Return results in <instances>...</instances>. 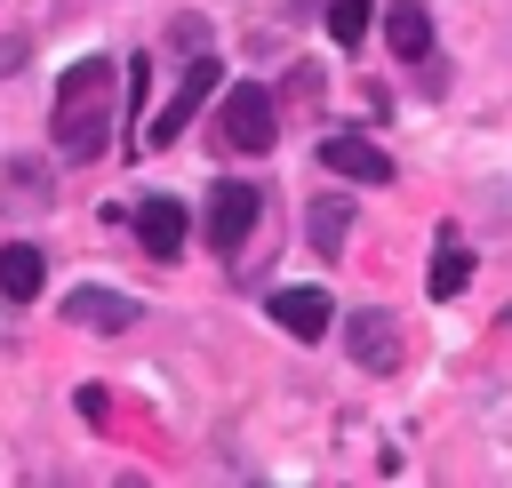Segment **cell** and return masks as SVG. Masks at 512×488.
<instances>
[{
    "label": "cell",
    "mask_w": 512,
    "mask_h": 488,
    "mask_svg": "<svg viewBox=\"0 0 512 488\" xmlns=\"http://www.w3.org/2000/svg\"><path fill=\"white\" fill-rule=\"evenodd\" d=\"M120 88L128 72L112 56H80L64 80H56V104H48V144L64 168H96L120 136Z\"/></svg>",
    "instance_id": "cell-1"
},
{
    "label": "cell",
    "mask_w": 512,
    "mask_h": 488,
    "mask_svg": "<svg viewBox=\"0 0 512 488\" xmlns=\"http://www.w3.org/2000/svg\"><path fill=\"white\" fill-rule=\"evenodd\" d=\"M280 136V104L264 96V80H232L216 104V152H272Z\"/></svg>",
    "instance_id": "cell-2"
},
{
    "label": "cell",
    "mask_w": 512,
    "mask_h": 488,
    "mask_svg": "<svg viewBox=\"0 0 512 488\" xmlns=\"http://www.w3.org/2000/svg\"><path fill=\"white\" fill-rule=\"evenodd\" d=\"M216 80H224V64H216V56L200 48V56L184 64V80H176V96H168V112H160V120L144 128V144H176V136H184L192 120H200V104L216 96Z\"/></svg>",
    "instance_id": "cell-3"
},
{
    "label": "cell",
    "mask_w": 512,
    "mask_h": 488,
    "mask_svg": "<svg viewBox=\"0 0 512 488\" xmlns=\"http://www.w3.org/2000/svg\"><path fill=\"white\" fill-rule=\"evenodd\" d=\"M256 208H264V200H256V184L224 176V184L208 192V216H200V224H208V248H216V256H240V240L256 232Z\"/></svg>",
    "instance_id": "cell-4"
},
{
    "label": "cell",
    "mask_w": 512,
    "mask_h": 488,
    "mask_svg": "<svg viewBox=\"0 0 512 488\" xmlns=\"http://www.w3.org/2000/svg\"><path fill=\"white\" fill-rule=\"evenodd\" d=\"M344 344H352V360H360L368 376H392V368H400V320H392L384 304H360V312L344 320Z\"/></svg>",
    "instance_id": "cell-5"
},
{
    "label": "cell",
    "mask_w": 512,
    "mask_h": 488,
    "mask_svg": "<svg viewBox=\"0 0 512 488\" xmlns=\"http://www.w3.org/2000/svg\"><path fill=\"white\" fill-rule=\"evenodd\" d=\"M64 320L72 328H96V336H128L144 320L136 296H112V288H64Z\"/></svg>",
    "instance_id": "cell-6"
},
{
    "label": "cell",
    "mask_w": 512,
    "mask_h": 488,
    "mask_svg": "<svg viewBox=\"0 0 512 488\" xmlns=\"http://www.w3.org/2000/svg\"><path fill=\"white\" fill-rule=\"evenodd\" d=\"M312 152H320V168L344 176V184H392V160H384L368 136H320Z\"/></svg>",
    "instance_id": "cell-7"
},
{
    "label": "cell",
    "mask_w": 512,
    "mask_h": 488,
    "mask_svg": "<svg viewBox=\"0 0 512 488\" xmlns=\"http://www.w3.org/2000/svg\"><path fill=\"white\" fill-rule=\"evenodd\" d=\"M128 224H136V240L168 264L176 248H184V232H192V216H184V200H168V192H152V200H136L128 208Z\"/></svg>",
    "instance_id": "cell-8"
},
{
    "label": "cell",
    "mask_w": 512,
    "mask_h": 488,
    "mask_svg": "<svg viewBox=\"0 0 512 488\" xmlns=\"http://www.w3.org/2000/svg\"><path fill=\"white\" fill-rule=\"evenodd\" d=\"M272 320H280L288 336H304V344H320V336L336 328V304H328L320 288H272Z\"/></svg>",
    "instance_id": "cell-9"
},
{
    "label": "cell",
    "mask_w": 512,
    "mask_h": 488,
    "mask_svg": "<svg viewBox=\"0 0 512 488\" xmlns=\"http://www.w3.org/2000/svg\"><path fill=\"white\" fill-rule=\"evenodd\" d=\"M384 48L408 56V64H424V56H432V8H424V0H392V8H384Z\"/></svg>",
    "instance_id": "cell-10"
},
{
    "label": "cell",
    "mask_w": 512,
    "mask_h": 488,
    "mask_svg": "<svg viewBox=\"0 0 512 488\" xmlns=\"http://www.w3.org/2000/svg\"><path fill=\"white\" fill-rule=\"evenodd\" d=\"M304 240H312L320 256H344V240H352V200H344V192H312V208H304Z\"/></svg>",
    "instance_id": "cell-11"
},
{
    "label": "cell",
    "mask_w": 512,
    "mask_h": 488,
    "mask_svg": "<svg viewBox=\"0 0 512 488\" xmlns=\"http://www.w3.org/2000/svg\"><path fill=\"white\" fill-rule=\"evenodd\" d=\"M40 288H48V256H40L32 240H8V248H0V296H8V304H32Z\"/></svg>",
    "instance_id": "cell-12"
},
{
    "label": "cell",
    "mask_w": 512,
    "mask_h": 488,
    "mask_svg": "<svg viewBox=\"0 0 512 488\" xmlns=\"http://www.w3.org/2000/svg\"><path fill=\"white\" fill-rule=\"evenodd\" d=\"M424 288H432L440 304H448V296H464V288H472V248L440 232V248H432V272H424Z\"/></svg>",
    "instance_id": "cell-13"
},
{
    "label": "cell",
    "mask_w": 512,
    "mask_h": 488,
    "mask_svg": "<svg viewBox=\"0 0 512 488\" xmlns=\"http://www.w3.org/2000/svg\"><path fill=\"white\" fill-rule=\"evenodd\" d=\"M368 16H376V0H328V40L336 48H360L368 40Z\"/></svg>",
    "instance_id": "cell-14"
},
{
    "label": "cell",
    "mask_w": 512,
    "mask_h": 488,
    "mask_svg": "<svg viewBox=\"0 0 512 488\" xmlns=\"http://www.w3.org/2000/svg\"><path fill=\"white\" fill-rule=\"evenodd\" d=\"M168 48L200 56V48H208V16H168Z\"/></svg>",
    "instance_id": "cell-15"
},
{
    "label": "cell",
    "mask_w": 512,
    "mask_h": 488,
    "mask_svg": "<svg viewBox=\"0 0 512 488\" xmlns=\"http://www.w3.org/2000/svg\"><path fill=\"white\" fill-rule=\"evenodd\" d=\"M16 192H24V208H40V200H48V184H40V168H16Z\"/></svg>",
    "instance_id": "cell-16"
},
{
    "label": "cell",
    "mask_w": 512,
    "mask_h": 488,
    "mask_svg": "<svg viewBox=\"0 0 512 488\" xmlns=\"http://www.w3.org/2000/svg\"><path fill=\"white\" fill-rule=\"evenodd\" d=\"M24 64V40H0V72H16Z\"/></svg>",
    "instance_id": "cell-17"
}]
</instances>
